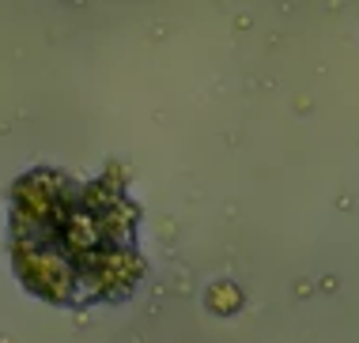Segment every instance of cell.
<instances>
[{"label": "cell", "mask_w": 359, "mask_h": 343, "mask_svg": "<svg viewBox=\"0 0 359 343\" xmlns=\"http://www.w3.org/2000/svg\"><path fill=\"white\" fill-rule=\"evenodd\" d=\"M15 264L53 302L118 294L140 276L129 204L102 185L76 189L65 174H27L15 189Z\"/></svg>", "instance_id": "obj_1"}]
</instances>
